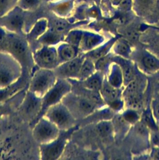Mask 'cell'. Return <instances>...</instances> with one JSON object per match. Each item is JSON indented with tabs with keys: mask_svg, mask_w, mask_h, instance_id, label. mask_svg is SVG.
Returning a JSON list of instances; mask_svg holds the SVG:
<instances>
[{
	"mask_svg": "<svg viewBox=\"0 0 159 160\" xmlns=\"http://www.w3.org/2000/svg\"><path fill=\"white\" fill-rule=\"evenodd\" d=\"M77 126L67 131H60L59 136L50 142L40 144V156L43 160L58 159L62 154L70 134Z\"/></svg>",
	"mask_w": 159,
	"mask_h": 160,
	"instance_id": "5",
	"label": "cell"
},
{
	"mask_svg": "<svg viewBox=\"0 0 159 160\" xmlns=\"http://www.w3.org/2000/svg\"><path fill=\"white\" fill-rule=\"evenodd\" d=\"M44 116L53 122L60 131H67L77 126V120L61 102L49 108Z\"/></svg>",
	"mask_w": 159,
	"mask_h": 160,
	"instance_id": "6",
	"label": "cell"
},
{
	"mask_svg": "<svg viewBox=\"0 0 159 160\" xmlns=\"http://www.w3.org/2000/svg\"><path fill=\"white\" fill-rule=\"evenodd\" d=\"M8 54L21 66L22 69H29L34 62L28 42L21 38L14 35H7L3 43Z\"/></svg>",
	"mask_w": 159,
	"mask_h": 160,
	"instance_id": "1",
	"label": "cell"
},
{
	"mask_svg": "<svg viewBox=\"0 0 159 160\" xmlns=\"http://www.w3.org/2000/svg\"><path fill=\"white\" fill-rule=\"evenodd\" d=\"M69 26V24L64 19H57L53 23L52 31L61 34L66 31Z\"/></svg>",
	"mask_w": 159,
	"mask_h": 160,
	"instance_id": "26",
	"label": "cell"
},
{
	"mask_svg": "<svg viewBox=\"0 0 159 160\" xmlns=\"http://www.w3.org/2000/svg\"><path fill=\"white\" fill-rule=\"evenodd\" d=\"M123 118L125 119V121L128 122H135L137 121L138 118L137 114L136 113L135 110L133 109H130L127 111L125 113Z\"/></svg>",
	"mask_w": 159,
	"mask_h": 160,
	"instance_id": "29",
	"label": "cell"
},
{
	"mask_svg": "<svg viewBox=\"0 0 159 160\" xmlns=\"http://www.w3.org/2000/svg\"><path fill=\"white\" fill-rule=\"evenodd\" d=\"M153 114L156 118L159 121V102H157L153 104Z\"/></svg>",
	"mask_w": 159,
	"mask_h": 160,
	"instance_id": "30",
	"label": "cell"
},
{
	"mask_svg": "<svg viewBox=\"0 0 159 160\" xmlns=\"http://www.w3.org/2000/svg\"><path fill=\"white\" fill-rule=\"evenodd\" d=\"M32 58L34 64L40 68L53 70L60 64L55 46L42 45L32 54Z\"/></svg>",
	"mask_w": 159,
	"mask_h": 160,
	"instance_id": "9",
	"label": "cell"
},
{
	"mask_svg": "<svg viewBox=\"0 0 159 160\" xmlns=\"http://www.w3.org/2000/svg\"><path fill=\"white\" fill-rule=\"evenodd\" d=\"M125 98L127 105L130 108V109L135 111L141 108L142 102L140 93L127 96H125Z\"/></svg>",
	"mask_w": 159,
	"mask_h": 160,
	"instance_id": "23",
	"label": "cell"
},
{
	"mask_svg": "<svg viewBox=\"0 0 159 160\" xmlns=\"http://www.w3.org/2000/svg\"><path fill=\"white\" fill-rule=\"evenodd\" d=\"M81 86L93 91H100L103 84L102 76L99 72H95L93 74L82 81L74 79Z\"/></svg>",
	"mask_w": 159,
	"mask_h": 160,
	"instance_id": "14",
	"label": "cell"
},
{
	"mask_svg": "<svg viewBox=\"0 0 159 160\" xmlns=\"http://www.w3.org/2000/svg\"><path fill=\"white\" fill-rule=\"evenodd\" d=\"M5 112H6V108L4 107L2 102H0V119L5 114Z\"/></svg>",
	"mask_w": 159,
	"mask_h": 160,
	"instance_id": "33",
	"label": "cell"
},
{
	"mask_svg": "<svg viewBox=\"0 0 159 160\" xmlns=\"http://www.w3.org/2000/svg\"><path fill=\"white\" fill-rule=\"evenodd\" d=\"M6 37H7V34L4 31V29L0 28V44H3Z\"/></svg>",
	"mask_w": 159,
	"mask_h": 160,
	"instance_id": "31",
	"label": "cell"
},
{
	"mask_svg": "<svg viewBox=\"0 0 159 160\" xmlns=\"http://www.w3.org/2000/svg\"><path fill=\"white\" fill-rule=\"evenodd\" d=\"M100 92L104 101L107 102L108 104L117 99L118 97L117 88L110 85L108 81H103Z\"/></svg>",
	"mask_w": 159,
	"mask_h": 160,
	"instance_id": "15",
	"label": "cell"
},
{
	"mask_svg": "<svg viewBox=\"0 0 159 160\" xmlns=\"http://www.w3.org/2000/svg\"><path fill=\"white\" fill-rule=\"evenodd\" d=\"M41 106L42 98L27 90L20 106L21 114L32 125L41 111Z\"/></svg>",
	"mask_w": 159,
	"mask_h": 160,
	"instance_id": "10",
	"label": "cell"
},
{
	"mask_svg": "<svg viewBox=\"0 0 159 160\" xmlns=\"http://www.w3.org/2000/svg\"><path fill=\"white\" fill-rule=\"evenodd\" d=\"M57 79L54 70L38 68L32 74L28 90L42 98L54 86Z\"/></svg>",
	"mask_w": 159,
	"mask_h": 160,
	"instance_id": "4",
	"label": "cell"
},
{
	"mask_svg": "<svg viewBox=\"0 0 159 160\" xmlns=\"http://www.w3.org/2000/svg\"><path fill=\"white\" fill-rule=\"evenodd\" d=\"M138 1L142 4H147L150 2L151 0H138Z\"/></svg>",
	"mask_w": 159,
	"mask_h": 160,
	"instance_id": "35",
	"label": "cell"
},
{
	"mask_svg": "<svg viewBox=\"0 0 159 160\" xmlns=\"http://www.w3.org/2000/svg\"><path fill=\"white\" fill-rule=\"evenodd\" d=\"M61 102L68 108L77 121L84 119L92 114L98 106L89 99L72 91L66 94Z\"/></svg>",
	"mask_w": 159,
	"mask_h": 160,
	"instance_id": "2",
	"label": "cell"
},
{
	"mask_svg": "<svg viewBox=\"0 0 159 160\" xmlns=\"http://www.w3.org/2000/svg\"><path fill=\"white\" fill-rule=\"evenodd\" d=\"M62 39V35L60 33L56 32L52 30V31L46 32L37 40L42 45L46 46H56L60 43Z\"/></svg>",
	"mask_w": 159,
	"mask_h": 160,
	"instance_id": "17",
	"label": "cell"
},
{
	"mask_svg": "<svg viewBox=\"0 0 159 160\" xmlns=\"http://www.w3.org/2000/svg\"><path fill=\"white\" fill-rule=\"evenodd\" d=\"M84 32L80 31H72L68 33L64 41L74 46L79 48Z\"/></svg>",
	"mask_w": 159,
	"mask_h": 160,
	"instance_id": "22",
	"label": "cell"
},
{
	"mask_svg": "<svg viewBox=\"0 0 159 160\" xmlns=\"http://www.w3.org/2000/svg\"><path fill=\"white\" fill-rule=\"evenodd\" d=\"M95 65L94 62V61L85 56L82 64L77 80H84L85 79L93 74L95 72Z\"/></svg>",
	"mask_w": 159,
	"mask_h": 160,
	"instance_id": "16",
	"label": "cell"
},
{
	"mask_svg": "<svg viewBox=\"0 0 159 160\" xmlns=\"http://www.w3.org/2000/svg\"><path fill=\"white\" fill-rule=\"evenodd\" d=\"M6 4V0H0V11L3 9Z\"/></svg>",
	"mask_w": 159,
	"mask_h": 160,
	"instance_id": "34",
	"label": "cell"
},
{
	"mask_svg": "<svg viewBox=\"0 0 159 160\" xmlns=\"http://www.w3.org/2000/svg\"><path fill=\"white\" fill-rule=\"evenodd\" d=\"M7 25L11 30L16 32L19 31L22 26V19L19 15L12 16L7 21Z\"/></svg>",
	"mask_w": 159,
	"mask_h": 160,
	"instance_id": "24",
	"label": "cell"
},
{
	"mask_svg": "<svg viewBox=\"0 0 159 160\" xmlns=\"http://www.w3.org/2000/svg\"><path fill=\"white\" fill-rule=\"evenodd\" d=\"M115 52L123 56H127L130 52V46L126 41H121L118 42L115 46Z\"/></svg>",
	"mask_w": 159,
	"mask_h": 160,
	"instance_id": "25",
	"label": "cell"
},
{
	"mask_svg": "<svg viewBox=\"0 0 159 160\" xmlns=\"http://www.w3.org/2000/svg\"><path fill=\"white\" fill-rule=\"evenodd\" d=\"M140 88V85L138 82V81H136L135 79H133L129 83L127 84V86L125 91V96L140 93L139 92Z\"/></svg>",
	"mask_w": 159,
	"mask_h": 160,
	"instance_id": "28",
	"label": "cell"
},
{
	"mask_svg": "<svg viewBox=\"0 0 159 160\" xmlns=\"http://www.w3.org/2000/svg\"><path fill=\"white\" fill-rule=\"evenodd\" d=\"M72 84L68 79L57 78L54 86L42 98L41 109L37 117L32 124H34L42 116L51 106L60 102L63 98L71 91ZM31 125V126H32Z\"/></svg>",
	"mask_w": 159,
	"mask_h": 160,
	"instance_id": "3",
	"label": "cell"
},
{
	"mask_svg": "<svg viewBox=\"0 0 159 160\" xmlns=\"http://www.w3.org/2000/svg\"><path fill=\"white\" fill-rule=\"evenodd\" d=\"M24 3L27 7H30L33 6L37 1V0H24Z\"/></svg>",
	"mask_w": 159,
	"mask_h": 160,
	"instance_id": "32",
	"label": "cell"
},
{
	"mask_svg": "<svg viewBox=\"0 0 159 160\" xmlns=\"http://www.w3.org/2000/svg\"><path fill=\"white\" fill-rule=\"evenodd\" d=\"M21 67L11 56L0 59V89L7 87L19 79Z\"/></svg>",
	"mask_w": 159,
	"mask_h": 160,
	"instance_id": "8",
	"label": "cell"
},
{
	"mask_svg": "<svg viewBox=\"0 0 159 160\" xmlns=\"http://www.w3.org/2000/svg\"><path fill=\"white\" fill-rule=\"evenodd\" d=\"M56 48L60 64L73 59L79 54V48L64 41L59 43Z\"/></svg>",
	"mask_w": 159,
	"mask_h": 160,
	"instance_id": "12",
	"label": "cell"
},
{
	"mask_svg": "<svg viewBox=\"0 0 159 160\" xmlns=\"http://www.w3.org/2000/svg\"><path fill=\"white\" fill-rule=\"evenodd\" d=\"M96 130L100 136L107 137L112 132L113 126L110 121H102L97 124Z\"/></svg>",
	"mask_w": 159,
	"mask_h": 160,
	"instance_id": "21",
	"label": "cell"
},
{
	"mask_svg": "<svg viewBox=\"0 0 159 160\" xmlns=\"http://www.w3.org/2000/svg\"><path fill=\"white\" fill-rule=\"evenodd\" d=\"M85 55L79 54L73 59L59 64L54 70L57 78L77 79Z\"/></svg>",
	"mask_w": 159,
	"mask_h": 160,
	"instance_id": "11",
	"label": "cell"
},
{
	"mask_svg": "<svg viewBox=\"0 0 159 160\" xmlns=\"http://www.w3.org/2000/svg\"><path fill=\"white\" fill-rule=\"evenodd\" d=\"M103 41L101 36L90 32H84L79 45V50L83 52H89L100 45Z\"/></svg>",
	"mask_w": 159,
	"mask_h": 160,
	"instance_id": "13",
	"label": "cell"
},
{
	"mask_svg": "<svg viewBox=\"0 0 159 160\" xmlns=\"http://www.w3.org/2000/svg\"><path fill=\"white\" fill-rule=\"evenodd\" d=\"M154 158L157 159H159V149L157 150L154 153Z\"/></svg>",
	"mask_w": 159,
	"mask_h": 160,
	"instance_id": "36",
	"label": "cell"
},
{
	"mask_svg": "<svg viewBox=\"0 0 159 160\" xmlns=\"http://www.w3.org/2000/svg\"><path fill=\"white\" fill-rule=\"evenodd\" d=\"M123 79L125 84L129 83L131 81L134 79V70L130 65H125L122 69Z\"/></svg>",
	"mask_w": 159,
	"mask_h": 160,
	"instance_id": "27",
	"label": "cell"
},
{
	"mask_svg": "<svg viewBox=\"0 0 159 160\" xmlns=\"http://www.w3.org/2000/svg\"><path fill=\"white\" fill-rule=\"evenodd\" d=\"M47 24L46 21L41 20L37 22L28 34V38L31 40L38 39L46 31Z\"/></svg>",
	"mask_w": 159,
	"mask_h": 160,
	"instance_id": "18",
	"label": "cell"
},
{
	"mask_svg": "<svg viewBox=\"0 0 159 160\" xmlns=\"http://www.w3.org/2000/svg\"><path fill=\"white\" fill-rule=\"evenodd\" d=\"M122 71L120 67L115 65L112 67L110 73L108 76V83L115 88H118L123 81Z\"/></svg>",
	"mask_w": 159,
	"mask_h": 160,
	"instance_id": "19",
	"label": "cell"
},
{
	"mask_svg": "<svg viewBox=\"0 0 159 160\" xmlns=\"http://www.w3.org/2000/svg\"><path fill=\"white\" fill-rule=\"evenodd\" d=\"M60 130L44 116L41 118L33 126L32 136L39 144H46L56 139Z\"/></svg>",
	"mask_w": 159,
	"mask_h": 160,
	"instance_id": "7",
	"label": "cell"
},
{
	"mask_svg": "<svg viewBox=\"0 0 159 160\" xmlns=\"http://www.w3.org/2000/svg\"><path fill=\"white\" fill-rule=\"evenodd\" d=\"M143 68L149 71H155L159 69V59L150 54H144L142 58Z\"/></svg>",
	"mask_w": 159,
	"mask_h": 160,
	"instance_id": "20",
	"label": "cell"
}]
</instances>
